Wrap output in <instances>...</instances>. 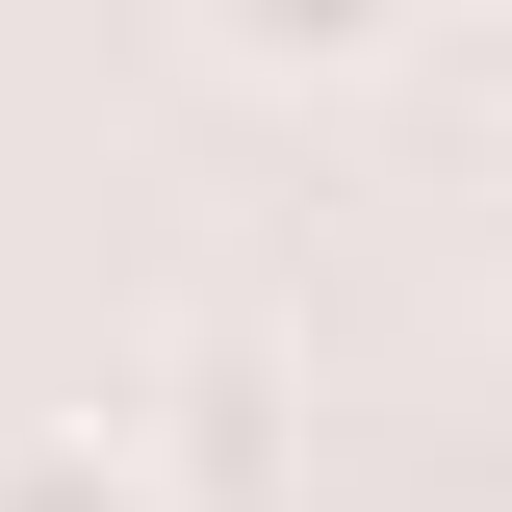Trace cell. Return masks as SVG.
<instances>
[{"label": "cell", "instance_id": "6da1fadb", "mask_svg": "<svg viewBox=\"0 0 512 512\" xmlns=\"http://www.w3.org/2000/svg\"><path fill=\"white\" fill-rule=\"evenodd\" d=\"M103 436L154 461V512H256V487H282V333L205 308L180 359H154V410H103Z\"/></svg>", "mask_w": 512, "mask_h": 512}, {"label": "cell", "instance_id": "7a4b0ae2", "mask_svg": "<svg viewBox=\"0 0 512 512\" xmlns=\"http://www.w3.org/2000/svg\"><path fill=\"white\" fill-rule=\"evenodd\" d=\"M384 0H205V77H384Z\"/></svg>", "mask_w": 512, "mask_h": 512}, {"label": "cell", "instance_id": "3957f363", "mask_svg": "<svg viewBox=\"0 0 512 512\" xmlns=\"http://www.w3.org/2000/svg\"><path fill=\"white\" fill-rule=\"evenodd\" d=\"M0 512H154V461L103 410H0Z\"/></svg>", "mask_w": 512, "mask_h": 512}]
</instances>
